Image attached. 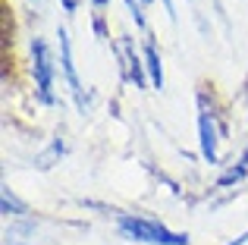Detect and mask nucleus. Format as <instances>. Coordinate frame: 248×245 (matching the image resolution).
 Returning a JSON list of instances; mask_svg holds the SVG:
<instances>
[{
  "instance_id": "obj_5",
  "label": "nucleus",
  "mask_w": 248,
  "mask_h": 245,
  "mask_svg": "<svg viewBox=\"0 0 248 245\" xmlns=\"http://www.w3.org/2000/svg\"><path fill=\"white\" fill-rule=\"evenodd\" d=\"M120 50L126 54V66H129V69H126V76H129V79H132L139 88H145V73H141V63H139V57L132 54V41H129V38H123Z\"/></svg>"
},
{
  "instance_id": "obj_1",
  "label": "nucleus",
  "mask_w": 248,
  "mask_h": 245,
  "mask_svg": "<svg viewBox=\"0 0 248 245\" xmlns=\"http://www.w3.org/2000/svg\"><path fill=\"white\" fill-rule=\"evenodd\" d=\"M120 233L126 239H135V242H148V245H188L186 233H170L164 223L157 220H145V217H132V214H120Z\"/></svg>"
},
{
  "instance_id": "obj_3",
  "label": "nucleus",
  "mask_w": 248,
  "mask_h": 245,
  "mask_svg": "<svg viewBox=\"0 0 248 245\" xmlns=\"http://www.w3.org/2000/svg\"><path fill=\"white\" fill-rule=\"evenodd\" d=\"M198 141L207 164H217V129H214V113L207 110L204 98H198Z\"/></svg>"
},
{
  "instance_id": "obj_8",
  "label": "nucleus",
  "mask_w": 248,
  "mask_h": 245,
  "mask_svg": "<svg viewBox=\"0 0 248 245\" xmlns=\"http://www.w3.org/2000/svg\"><path fill=\"white\" fill-rule=\"evenodd\" d=\"M3 214L6 217H10V214H29V211H25V204L19 201L10 189H3Z\"/></svg>"
},
{
  "instance_id": "obj_9",
  "label": "nucleus",
  "mask_w": 248,
  "mask_h": 245,
  "mask_svg": "<svg viewBox=\"0 0 248 245\" xmlns=\"http://www.w3.org/2000/svg\"><path fill=\"white\" fill-rule=\"evenodd\" d=\"M126 6L132 10V19H135V25H139V29H145V13H141V6L135 3V0H126Z\"/></svg>"
},
{
  "instance_id": "obj_12",
  "label": "nucleus",
  "mask_w": 248,
  "mask_h": 245,
  "mask_svg": "<svg viewBox=\"0 0 248 245\" xmlns=\"http://www.w3.org/2000/svg\"><path fill=\"white\" fill-rule=\"evenodd\" d=\"M91 3H94V6H107L110 0H91Z\"/></svg>"
},
{
  "instance_id": "obj_6",
  "label": "nucleus",
  "mask_w": 248,
  "mask_h": 245,
  "mask_svg": "<svg viewBox=\"0 0 248 245\" xmlns=\"http://www.w3.org/2000/svg\"><path fill=\"white\" fill-rule=\"evenodd\" d=\"M145 63H148V73H151V85L154 88H164V69H160V57H157L154 41L145 44Z\"/></svg>"
},
{
  "instance_id": "obj_11",
  "label": "nucleus",
  "mask_w": 248,
  "mask_h": 245,
  "mask_svg": "<svg viewBox=\"0 0 248 245\" xmlns=\"http://www.w3.org/2000/svg\"><path fill=\"white\" fill-rule=\"evenodd\" d=\"M245 242H248V230H245L242 236H239V239H232V242H226V245H245Z\"/></svg>"
},
{
  "instance_id": "obj_7",
  "label": "nucleus",
  "mask_w": 248,
  "mask_h": 245,
  "mask_svg": "<svg viewBox=\"0 0 248 245\" xmlns=\"http://www.w3.org/2000/svg\"><path fill=\"white\" fill-rule=\"evenodd\" d=\"M245 176H248V148H245L242 157H239V164L220 176V185H232V183H239V179H245Z\"/></svg>"
},
{
  "instance_id": "obj_4",
  "label": "nucleus",
  "mask_w": 248,
  "mask_h": 245,
  "mask_svg": "<svg viewBox=\"0 0 248 245\" xmlns=\"http://www.w3.org/2000/svg\"><path fill=\"white\" fill-rule=\"evenodd\" d=\"M57 38H60V57H63V73H66L69 92H73V98H76V104H79V110L85 113V107H88V98H85V92H82V82H79V76H76V66H73V50H69L66 29H60V31H57Z\"/></svg>"
},
{
  "instance_id": "obj_10",
  "label": "nucleus",
  "mask_w": 248,
  "mask_h": 245,
  "mask_svg": "<svg viewBox=\"0 0 248 245\" xmlns=\"http://www.w3.org/2000/svg\"><path fill=\"white\" fill-rule=\"evenodd\" d=\"M60 3H63V10H66V13H76V6H79V0H60Z\"/></svg>"
},
{
  "instance_id": "obj_2",
  "label": "nucleus",
  "mask_w": 248,
  "mask_h": 245,
  "mask_svg": "<svg viewBox=\"0 0 248 245\" xmlns=\"http://www.w3.org/2000/svg\"><path fill=\"white\" fill-rule=\"evenodd\" d=\"M31 57H35V85L41 104H54V63H50V50L41 38L31 41Z\"/></svg>"
},
{
  "instance_id": "obj_13",
  "label": "nucleus",
  "mask_w": 248,
  "mask_h": 245,
  "mask_svg": "<svg viewBox=\"0 0 248 245\" xmlns=\"http://www.w3.org/2000/svg\"><path fill=\"white\" fill-rule=\"evenodd\" d=\"M145 3H148V0H145Z\"/></svg>"
}]
</instances>
